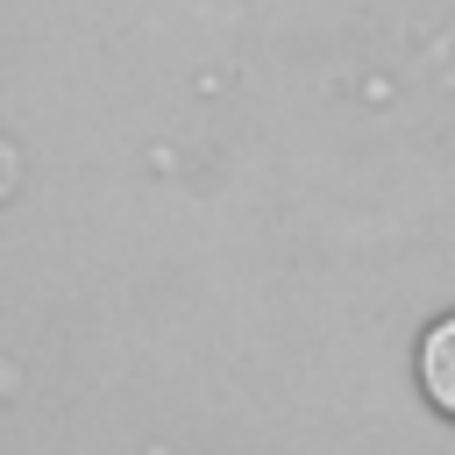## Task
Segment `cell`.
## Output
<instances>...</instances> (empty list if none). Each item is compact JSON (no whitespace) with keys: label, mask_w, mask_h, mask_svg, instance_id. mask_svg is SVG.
<instances>
[{"label":"cell","mask_w":455,"mask_h":455,"mask_svg":"<svg viewBox=\"0 0 455 455\" xmlns=\"http://www.w3.org/2000/svg\"><path fill=\"white\" fill-rule=\"evenodd\" d=\"M412 370H419V391H427V405L455 419V313H441V320H427V327H419Z\"/></svg>","instance_id":"obj_1"}]
</instances>
